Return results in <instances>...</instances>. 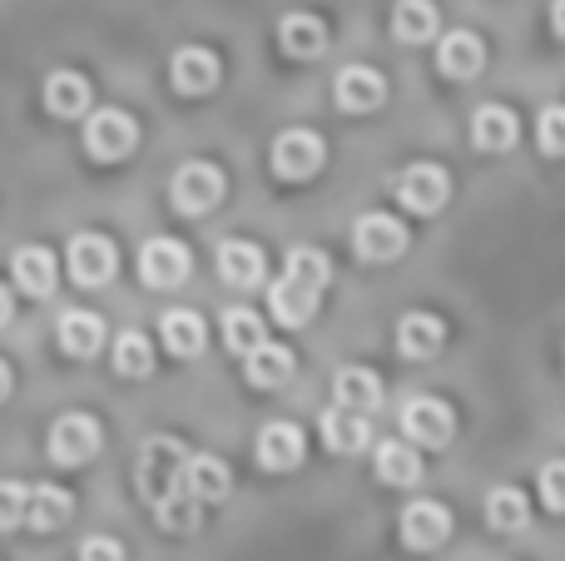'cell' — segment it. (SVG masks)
Instances as JSON below:
<instances>
[{
  "label": "cell",
  "mask_w": 565,
  "mask_h": 561,
  "mask_svg": "<svg viewBox=\"0 0 565 561\" xmlns=\"http://www.w3.org/2000/svg\"><path fill=\"white\" fill-rule=\"evenodd\" d=\"M244 373H248V383L254 388H282L292 378V353L288 348H278V343H264V348H254V353L244 358Z\"/></svg>",
  "instance_id": "30"
},
{
  "label": "cell",
  "mask_w": 565,
  "mask_h": 561,
  "mask_svg": "<svg viewBox=\"0 0 565 561\" xmlns=\"http://www.w3.org/2000/svg\"><path fill=\"white\" fill-rule=\"evenodd\" d=\"M392 35L402 45H422V40L437 35V6L431 0H397L392 10Z\"/></svg>",
  "instance_id": "27"
},
{
  "label": "cell",
  "mask_w": 565,
  "mask_h": 561,
  "mask_svg": "<svg viewBox=\"0 0 565 561\" xmlns=\"http://www.w3.org/2000/svg\"><path fill=\"white\" fill-rule=\"evenodd\" d=\"M254 457L264 473H292L308 457V437H302L298 423H268L254 443Z\"/></svg>",
  "instance_id": "12"
},
{
  "label": "cell",
  "mask_w": 565,
  "mask_h": 561,
  "mask_svg": "<svg viewBox=\"0 0 565 561\" xmlns=\"http://www.w3.org/2000/svg\"><path fill=\"white\" fill-rule=\"evenodd\" d=\"M322 443H328V453H362V447L372 443V427H367V413H358V407H328L322 413Z\"/></svg>",
  "instance_id": "17"
},
{
  "label": "cell",
  "mask_w": 565,
  "mask_h": 561,
  "mask_svg": "<svg viewBox=\"0 0 565 561\" xmlns=\"http://www.w3.org/2000/svg\"><path fill=\"white\" fill-rule=\"evenodd\" d=\"M135 487L164 532L184 537L204 522V502L189 493V453L179 437H149L135 463Z\"/></svg>",
  "instance_id": "1"
},
{
  "label": "cell",
  "mask_w": 565,
  "mask_h": 561,
  "mask_svg": "<svg viewBox=\"0 0 565 561\" xmlns=\"http://www.w3.org/2000/svg\"><path fill=\"white\" fill-rule=\"evenodd\" d=\"M99 443H105V427H99L89 413H65V417H55V427H50V457H55L60 467L89 463V457L99 453Z\"/></svg>",
  "instance_id": "3"
},
{
  "label": "cell",
  "mask_w": 565,
  "mask_h": 561,
  "mask_svg": "<svg viewBox=\"0 0 565 561\" xmlns=\"http://www.w3.org/2000/svg\"><path fill=\"white\" fill-rule=\"evenodd\" d=\"M189 268H194V258H189V248L179 239H149L139 248V278L149 288H179L189 278Z\"/></svg>",
  "instance_id": "9"
},
{
  "label": "cell",
  "mask_w": 565,
  "mask_h": 561,
  "mask_svg": "<svg viewBox=\"0 0 565 561\" xmlns=\"http://www.w3.org/2000/svg\"><path fill=\"white\" fill-rule=\"evenodd\" d=\"M228 487H234V477H228V463L224 457H189V493L199 497V502H224Z\"/></svg>",
  "instance_id": "28"
},
{
  "label": "cell",
  "mask_w": 565,
  "mask_h": 561,
  "mask_svg": "<svg viewBox=\"0 0 565 561\" xmlns=\"http://www.w3.org/2000/svg\"><path fill=\"white\" fill-rule=\"evenodd\" d=\"M536 145L541 155H565V105H546L536 119Z\"/></svg>",
  "instance_id": "36"
},
{
  "label": "cell",
  "mask_w": 565,
  "mask_h": 561,
  "mask_svg": "<svg viewBox=\"0 0 565 561\" xmlns=\"http://www.w3.org/2000/svg\"><path fill=\"white\" fill-rule=\"evenodd\" d=\"M274 174L288 179V184H302V179H312L322 169V159H328V145H322L312 129H288V135L274 139Z\"/></svg>",
  "instance_id": "4"
},
{
  "label": "cell",
  "mask_w": 565,
  "mask_h": 561,
  "mask_svg": "<svg viewBox=\"0 0 565 561\" xmlns=\"http://www.w3.org/2000/svg\"><path fill=\"white\" fill-rule=\"evenodd\" d=\"M159 338H164V348L174 358H199L204 343H209L204 318H199L194 308H169V314L159 318Z\"/></svg>",
  "instance_id": "22"
},
{
  "label": "cell",
  "mask_w": 565,
  "mask_h": 561,
  "mask_svg": "<svg viewBox=\"0 0 565 561\" xmlns=\"http://www.w3.org/2000/svg\"><path fill=\"white\" fill-rule=\"evenodd\" d=\"M224 343H228V353H238V358H248L254 348H264L268 343V328H264V318L254 314V308H224Z\"/></svg>",
  "instance_id": "29"
},
{
  "label": "cell",
  "mask_w": 565,
  "mask_h": 561,
  "mask_svg": "<svg viewBox=\"0 0 565 561\" xmlns=\"http://www.w3.org/2000/svg\"><path fill=\"white\" fill-rule=\"evenodd\" d=\"M25 512H30V487L0 483V532H15V527H25Z\"/></svg>",
  "instance_id": "37"
},
{
  "label": "cell",
  "mask_w": 565,
  "mask_h": 561,
  "mask_svg": "<svg viewBox=\"0 0 565 561\" xmlns=\"http://www.w3.org/2000/svg\"><path fill=\"white\" fill-rule=\"evenodd\" d=\"M70 512H75L70 493H60V487H35V493H30L25 527H35V532H60V527L70 522Z\"/></svg>",
  "instance_id": "32"
},
{
  "label": "cell",
  "mask_w": 565,
  "mask_h": 561,
  "mask_svg": "<svg viewBox=\"0 0 565 561\" xmlns=\"http://www.w3.org/2000/svg\"><path fill=\"white\" fill-rule=\"evenodd\" d=\"M10 278L20 284V294L50 298V294H55V254H50V248H40V244L20 248V254L10 258Z\"/></svg>",
  "instance_id": "21"
},
{
  "label": "cell",
  "mask_w": 565,
  "mask_h": 561,
  "mask_svg": "<svg viewBox=\"0 0 565 561\" xmlns=\"http://www.w3.org/2000/svg\"><path fill=\"white\" fill-rule=\"evenodd\" d=\"M402 433L422 447H447L451 433H457V413H451L441 398H412L402 407Z\"/></svg>",
  "instance_id": "8"
},
{
  "label": "cell",
  "mask_w": 565,
  "mask_h": 561,
  "mask_svg": "<svg viewBox=\"0 0 565 561\" xmlns=\"http://www.w3.org/2000/svg\"><path fill=\"white\" fill-rule=\"evenodd\" d=\"M551 30L565 40V0H551Z\"/></svg>",
  "instance_id": "40"
},
{
  "label": "cell",
  "mask_w": 565,
  "mask_h": 561,
  "mask_svg": "<svg viewBox=\"0 0 565 561\" xmlns=\"http://www.w3.org/2000/svg\"><path fill=\"white\" fill-rule=\"evenodd\" d=\"M218 278L234 288H258L264 284V254L248 239H224L218 244Z\"/></svg>",
  "instance_id": "20"
},
{
  "label": "cell",
  "mask_w": 565,
  "mask_h": 561,
  "mask_svg": "<svg viewBox=\"0 0 565 561\" xmlns=\"http://www.w3.org/2000/svg\"><path fill=\"white\" fill-rule=\"evenodd\" d=\"M218 75H224V65H218L214 50H204V45H184V50H174L169 80H174L179 95H214V89H218Z\"/></svg>",
  "instance_id": "14"
},
{
  "label": "cell",
  "mask_w": 565,
  "mask_h": 561,
  "mask_svg": "<svg viewBox=\"0 0 565 561\" xmlns=\"http://www.w3.org/2000/svg\"><path fill=\"white\" fill-rule=\"evenodd\" d=\"M481 65H487V40L477 30H451L437 45V70L447 80H477Z\"/></svg>",
  "instance_id": "15"
},
{
  "label": "cell",
  "mask_w": 565,
  "mask_h": 561,
  "mask_svg": "<svg viewBox=\"0 0 565 561\" xmlns=\"http://www.w3.org/2000/svg\"><path fill=\"white\" fill-rule=\"evenodd\" d=\"M282 274H292V278H302V284L322 288V284H328V274H332V264H328V254H322V248H288V268H282Z\"/></svg>",
  "instance_id": "35"
},
{
  "label": "cell",
  "mask_w": 565,
  "mask_h": 561,
  "mask_svg": "<svg viewBox=\"0 0 565 561\" xmlns=\"http://www.w3.org/2000/svg\"><path fill=\"white\" fill-rule=\"evenodd\" d=\"M169 194H174L179 214H209V209H218V199H224V174H218V165H209V159H194V165H184L174 174Z\"/></svg>",
  "instance_id": "5"
},
{
  "label": "cell",
  "mask_w": 565,
  "mask_h": 561,
  "mask_svg": "<svg viewBox=\"0 0 565 561\" xmlns=\"http://www.w3.org/2000/svg\"><path fill=\"white\" fill-rule=\"evenodd\" d=\"M6 324H10V294L0 288V328H6Z\"/></svg>",
  "instance_id": "41"
},
{
  "label": "cell",
  "mask_w": 565,
  "mask_h": 561,
  "mask_svg": "<svg viewBox=\"0 0 565 561\" xmlns=\"http://www.w3.org/2000/svg\"><path fill=\"white\" fill-rule=\"evenodd\" d=\"M135 145H139V125L125 115V109L105 105V109H95V115L85 119V149H89V159H99V165L125 159Z\"/></svg>",
  "instance_id": "2"
},
{
  "label": "cell",
  "mask_w": 565,
  "mask_h": 561,
  "mask_svg": "<svg viewBox=\"0 0 565 561\" xmlns=\"http://www.w3.org/2000/svg\"><path fill=\"white\" fill-rule=\"evenodd\" d=\"M372 463H377V483H387V487H412V483H422V457L412 453L407 443H382Z\"/></svg>",
  "instance_id": "31"
},
{
  "label": "cell",
  "mask_w": 565,
  "mask_h": 561,
  "mask_svg": "<svg viewBox=\"0 0 565 561\" xmlns=\"http://www.w3.org/2000/svg\"><path fill=\"white\" fill-rule=\"evenodd\" d=\"M516 139H521V125L507 105H481L471 115V145L487 149V155H507Z\"/></svg>",
  "instance_id": "19"
},
{
  "label": "cell",
  "mask_w": 565,
  "mask_h": 561,
  "mask_svg": "<svg viewBox=\"0 0 565 561\" xmlns=\"http://www.w3.org/2000/svg\"><path fill=\"white\" fill-rule=\"evenodd\" d=\"M447 537H451V512L441 502H431V497H422V502H412L402 512V542L412 552H437Z\"/></svg>",
  "instance_id": "13"
},
{
  "label": "cell",
  "mask_w": 565,
  "mask_h": 561,
  "mask_svg": "<svg viewBox=\"0 0 565 561\" xmlns=\"http://www.w3.org/2000/svg\"><path fill=\"white\" fill-rule=\"evenodd\" d=\"M79 561H125V547H119L115 537H89V542L79 547Z\"/></svg>",
  "instance_id": "39"
},
{
  "label": "cell",
  "mask_w": 565,
  "mask_h": 561,
  "mask_svg": "<svg viewBox=\"0 0 565 561\" xmlns=\"http://www.w3.org/2000/svg\"><path fill=\"white\" fill-rule=\"evenodd\" d=\"M154 368V348L145 334H119L115 338V373L119 378H149Z\"/></svg>",
  "instance_id": "34"
},
{
  "label": "cell",
  "mask_w": 565,
  "mask_h": 561,
  "mask_svg": "<svg viewBox=\"0 0 565 561\" xmlns=\"http://www.w3.org/2000/svg\"><path fill=\"white\" fill-rule=\"evenodd\" d=\"M352 248H358V258H367V264H387V258H397L402 248H407V229L392 214H362L358 224H352Z\"/></svg>",
  "instance_id": "11"
},
{
  "label": "cell",
  "mask_w": 565,
  "mask_h": 561,
  "mask_svg": "<svg viewBox=\"0 0 565 561\" xmlns=\"http://www.w3.org/2000/svg\"><path fill=\"white\" fill-rule=\"evenodd\" d=\"M541 502L551 507V512H565V457H556V463L541 467Z\"/></svg>",
  "instance_id": "38"
},
{
  "label": "cell",
  "mask_w": 565,
  "mask_h": 561,
  "mask_svg": "<svg viewBox=\"0 0 565 561\" xmlns=\"http://www.w3.org/2000/svg\"><path fill=\"white\" fill-rule=\"evenodd\" d=\"M278 40H282V50H288L292 60H318L322 50H328V25H322L318 15H302V10H292V15H282Z\"/></svg>",
  "instance_id": "25"
},
{
  "label": "cell",
  "mask_w": 565,
  "mask_h": 561,
  "mask_svg": "<svg viewBox=\"0 0 565 561\" xmlns=\"http://www.w3.org/2000/svg\"><path fill=\"white\" fill-rule=\"evenodd\" d=\"M392 189H397V199L412 209V214H437L451 194V179L441 165H412V169H402Z\"/></svg>",
  "instance_id": "10"
},
{
  "label": "cell",
  "mask_w": 565,
  "mask_h": 561,
  "mask_svg": "<svg viewBox=\"0 0 565 561\" xmlns=\"http://www.w3.org/2000/svg\"><path fill=\"white\" fill-rule=\"evenodd\" d=\"M332 398H338L342 407L372 413V407L382 403V378H377V373H367V368H342V373L332 378Z\"/></svg>",
  "instance_id": "26"
},
{
  "label": "cell",
  "mask_w": 565,
  "mask_h": 561,
  "mask_svg": "<svg viewBox=\"0 0 565 561\" xmlns=\"http://www.w3.org/2000/svg\"><path fill=\"white\" fill-rule=\"evenodd\" d=\"M105 348V318L99 314H85V308H70L60 318V353L70 358H95Z\"/></svg>",
  "instance_id": "23"
},
{
  "label": "cell",
  "mask_w": 565,
  "mask_h": 561,
  "mask_svg": "<svg viewBox=\"0 0 565 561\" xmlns=\"http://www.w3.org/2000/svg\"><path fill=\"white\" fill-rule=\"evenodd\" d=\"M45 109L55 119H79L89 109V80L79 70H55L45 80Z\"/></svg>",
  "instance_id": "24"
},
{
  "label": "cell",
  "mask_w": 565,
  "mask_h": 561,
  "mask_svg": "<svg viewBox=\"0 0 565 561\" xmlns=\"http://www.w3.org/2000/svg\"><path fill=\"white\" fill-rule=\"evenodd\" d=\"M318 298H322V288H312V284H302V278H292V274H282L274 288H268V308H274V318L282 328H302L312 314H318Z\"/></svg>",
  "instance_id": "16"
},
{
  "label": "cell",
  "mask_w": 565,
  "mask_h": 561,
  "mask_svg": "<svg viewBox=\"0 0 565 561\" xmlns=\"http://www.w3.org/2000/svg\"><path fill=\"white\" fill-rule=\"evenodd\" d=\"M6 393H10V368L0 363V403H6Z\"/></svg>",
  "instance_id": "42"
},
{
  "label": "cell",
  "mask_w": 565,
  "mask_h": 561,
  "mask_svg": "<svg viewBox=\"0 0 565 561\" xmlns=\"http://www.w3.org/2000/svg\"><path fill=\"white\" fill-rule=\"evenodd\" d=\"M332 99H338L342 115H372V109L387 105V80L372 65H348L332 80Z\"/></svg>",
  "instance_id": "6"
},
{
  "label": "cell",
  "mask_w": 565,
  "mask_h": 561,
  "mask_svg": "<svg viewBox=\"0 0 565 561\" xmlns=\"http://www.w3.org/2000/svg\"><path fill=\"white\" fill-rule=\"evenodd\" d=\"M487 522L497 527V532H521V527L531 522V502L521 487H497V493L487 497Z\"/></svg>",
  "instance_id": "33"
},
{
  "label": "cell",
  "mask_w": 565,
  "mask_h": 561,
  "mask_svg": "<svg viewBox=\"0 0 565 561\" xmlns=\"http://www.w3.org/2000/svg\"><path fill=\"white\" fill-rule=\"evenodd\" d=\"M447 343V324H441L437 314H407L397 324V353L412 358V363H422V358H437V348Z\"/></svg>",
  "instance_id": "18"
},
{
  "label": "cell",
  "mask_w": 565,
  "mask_h": 561,
  "mask_svg": "<svg viewBox=\"0 0 565 561\" xmlns=\"http://www.w3.org/2000/svg\"><path fill=\"white\" fill-rule=\"evenodd\" d=\"M119 268V254L105 234H75L70 239V278L79 288H105Z\"/></svg>",
  "instance_id": "7"
}]
</instances>
